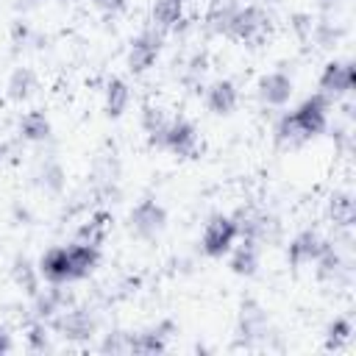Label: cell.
<instances>
[{"mask_svg":"<svg viewBox=\"0 0 356 356\" xmlns=\"http://www.w3.org/2000/svg\"><path fill=\"white\" fill-rule=\"evenodd\" d=\"M236 8H239V6H236L234 0H214V3H211V11H209V22H211V28L220 31V33H228Z\"/></svg>","mask_w":356,"mask_h":356,"instance_id":"obj_26","label":"cell"},{"mask_svg":"<svg viewBox=\"0 0 356 356\" xmlns=\"http://www.w3.org/2000/svg\"><path fill=\"white\" fill-rule=\"evenodd\" d=\"M206 103L214 114H231L236 106V86L231 81H214L206 92Z\"/></svg>","mask_w":356,"mask_h":356,"instance_id":"obj_18","label":"cell"},{"mask_svg":"<svg viewBox=\"0 0 356 356\" xmlns=\"http://www.w3.org/2000/svg\"><path fill=\"white\" fill-rule=\"evenodd\" d=\"M97 245H86V242H75L67 248V261H70V275L72 278H83L97 267Z\"/></svg>","mask_w":356,"mask_h":356,"instance_id":"obj_13","label":"cell"},{"mask_svg":"<svg viewBox=\"0 0 356 356\" xmlns=\"http://www.w3.org/2000/svg\"><path fill=\"white\" fill-rule=\"evenodd\" d=\"M67 303H70V295L61 289V284H53L50 289H44V292H36V300H33V314H36V320H53L61 309H67Z\"/></svg>","mask_w":356,"mask_h":356,"instance_id":"obj_14","label":"cell"},{"mask_svg":"<svg viewBox=\"0 0 356 356\" xmlns=\"http://www.w3.org/2000/svg\"><path fill=\"white\" fill-rule=\"evenodd\" d=\"M259 267V242L253 239H242V245L234 250L231 256V270L236 275H253Z\"/></svg>","mask_w":356,"mask_h":356,"instance_id":"obj_20","label":"cell"},{"mask_svg":"<svg viewBox=\"0 0 356 356\" xmlns=\"http://www.w3.org/2000/svg\"><path fill=\"white\" fill-rule=\"evenodd\" d=\"M350 334H353L350 320H345V317L334 320V323L328 325V348H339L342 342H348V339H350Z\"/></svg>","mask_w":356,"mask_h":356,"instance_id":"obj_31","label":"cell"},{"mask_svg":"<svg viewBox=\"0 0 356 356\" xmlns=\"http://www.w3.org/2000/svg\"><path fill=\"white\" fill-rule=\"evenodd\" d=\"M28 345H31V350H47V348H50L47 331H44V323H42V320L28 328Z\"/></svg>","mask_w":356,"mask_h":356,"instance_id":"obj_34","label":"cell"},{"mask_svg":"<svg viewBox=\"0 0 356 356\" xmlns=\"http://www.w3.org/2000/svg\"><path fill=\"white\" fill-rule=\"evenodd\" d=\"M267 337H270V323H267L264 309L253 300H245L242 312H239V339H242V345L256 348V345L267 342Z\"/></svg>","mask_w":356,"mask_h":356,"instance_id":"obj_3","label":"cell"},{"mask_svg":"<svg viewBox=\"0 0 356 356\" xmlns=\"http://www.w3.org/2000/svg\"><path fill=\"white\" fill-rule=\"evenodd\" d=\"M100 350H106V353H131V334H125V331L108 334L106 342L100 345Z\"/></svg>","mask_w":356,"mask_h":356,"instance_id":"obj_32","label":"cell"},{"mask_svg":"<svg viewBox=\"0 0 356 356\" xmlns=\"http://www.w3.org/2000/svg\"><path fill=\"white\" fill-rule=\"evenodd\" d=\"M228 33L236 39H245V42H259L267 33V14L256 6H245V8L239 6L234 19H231Z\"/></svg>","mask_w":356,"mask_h":356,"instance_id":"obj_5","label":"cell"},{"mask_svg":"<svg viewBox=\"0 0 356 356\" xmlns=\"http://www.w3.org/2000/svg\"><path fill=\"white\" fill-rule=\"evenodd\" d=\"M275 139L284 145V147H300L303 142H309L312 136L303 131V125L295 120V114H286L281 117L278 128H275Z\"/></svg>","mask_w":356,"mask_h":356,"instance_id":"obj_22","label":"cell"},{"mask_svg":"<svg viewBox=\"0 0 356 356\" xmlns=\"http://www.w3.org/2000/svg\"><path fill=\"white\" fill-rule=\"evenodd\" d=\"M103 234H106V214H97V217H92V220L78 231V242L100 245V242H103Z\"/></svg>","mask_w":356,"mask_h":356,"instance_id":"obj_29","label":"cell"},{"mask_svg":"<svg viewBox=\"0 0 356 356\" xmlns=\"http://www.w3.org/2000/svg\"><path fill=\"white\" fill-rule=\"evenodd\" d=\"M39 273H42L50 284L72 281V275H70V261H67V248H50V250L42 256Z\"/></svg>","mask_w":356,"mask_h":356,"instance_id":"obj_15","label":"cell"},{"mask_svg":"<svg viewBox=\"0 0 356 356\" xmlns=\"http://www.w3.org/2000/svg\"><path fill=\"white\" fill-rule=\"evenodd\" d=\"M128 100H131V92H128L125 81H120V78L108 81V86H106V111H108L111 117H120V114L125 111Z\"/></svg>","mask_w":356,"mask_h":356,"instance_id":"obj_25","label":"cell"},{"mask_svg":"<svg viewBox=\"0 0 356 356\" xmlns=\"http://www.w3.org/2000/svg\"><path fill=\"white\" fill-rule=\"evenodd\" d=\"M292 114H295V120L303 125V131H306L309 136H317V134L325 128V122H328V97L317 92V95L306 97Z\"/></svg>","mask_w":356,"mask_h":356,"instance_id":"obj_7","label":"cell"},{"mask_svg":"<svg viewBox=\"0 0 356 356\" xmlns=\"http://www.w3.org/2000/svg\"><path fill=\"white\" fill-rule=\"evenodd\" d=\"M142 128L147 131V136H150L153 145H161L164 142V134L170 128V117L159 106H145V111H142Z\"/></svg>","mask_w":356,"mask_h":356,"instance_id":"obj_21","label":"cell"},{"mask_svg":"<svg viewBox=\"0 0 356 356\" xmlns=\"http://www.w3.org/2000/svg\"><path fill=\"white\" fill-rule=\"evenodd\" d=\"M259 97L267 106H284L292 97V78L286 72H270L259 83Z\"/></svg>","mask_w":356,"mask_h":356,"instance_id":"obj_12","label":"cell"},{"mask_svg":"<svg viewBox=\"0 0 356 356\" xmlns=\"http://www.w3.org/2000/svg\"><path fill=\"white\" fill-rule=\"evenodd\" d=\"M117 175H120V164H117L114 156H100V159H95L92 172H89V178H92V189L100 192V195L111 192V186L117 184Z\"/></svg>","mask_w":356,"mask_h":356,"instance_id":"obj_17","label":"cell"},{"mask_svg":"<svg viewBox=\"0 0 356 356\" xmlns=\"http://www.w3.org/2000/svg\"><path fill=\"white\" fill-rule=\"evenodd\" d=\"M164 222H167V211L161 203H156L153 197H145L134 206L131 211V231L139 236V239H153L156 234L164 231Z\"/></svg>","mask_w":356,"mask_h":356,"instance_id":"obj_1","label":"cell"},{"mask_svg":"<svg viewBox=\"0 0 356 356\" xmlns=\"http://www.w3.org/2000/svg\"><path fill=\"white\" fill-rule=\"evenodd\" d=\"M339 28H334L331 22H317L314 25V31H312V36H314V42L320 44V47H331L337 39H339Z\"/></svg>","mask_w":356,"mask_h":356,"instance_id":"obj_33","label":"cell"},{"mask_svg":"<svg viewBox=\"0 0 356 356\" xmlns=\"http://www.w3.org/2000/svg\"><path fill=\"white\" fill-rule=\"evenodd\" d=\"M19 131L28 142H44L50 136V122L42 111H28L22 120H19Z\"/></svg>","mask_w":356,"mask_h":356,"instance_id":"obj_24","label":"cell"},{"mask_svg":"<svg viewBox=\"0 0 356 356\" xmlns=\"http://www.w3.org/2000/svg\"><path fill=\"white\" fill-rule=\"evenodd\" d=\"M317 273H320V278H328V281H339V278H348L350 275V264L342 259V253L328 242L325 248H323V253L317 256Z\"/></svg>","mask_w":356,"mask_h":356,"instance_id":"obj_16","label":"cell"},{"mask_svg":"<svg viewBox=\"0 0 356 356\" xmlns=\"http://www.w3.org/2000/svg\"><path fill=\"white\" fill-rule=\"evenodd\" d=\"M53 328L67 339L83 342V339H92V334L97 328V317L89 309H61L53 317Z\"/></svg>","mask_w":356,"mask_h":356,"instance_id":"obj_2","label":"cell"},{"mask_svg":"<svg viewBox=\"0 0 356 356\" xmlns=\"http://www.w3.org/2000/svg\"><path fill=\"white\" fill-rule=\"evenodd\" d=\"M11 273H14V281L25 289V292H31V295H36V267L28 261V259H22V256H17L14 259V267H11Z\"/></svg>","mask_w":356,"mask_h":356,"instance_id":"obj_28","label":"cell"},{"mask_svg":"<svg viewBox=\"0 0 356 356\" xmlns=\"http://www.w3.org/2000/svg\"><path fill=\"white\" fill-rule=\"evenodd\" d=\"M325 245H328V242H325L317 231H300V234L289 242L286 256H289V261H292L295 267H303V264L317 261V256L323 253V248H325Z\"/></svg>","mask_w":356,"mask_h":356,"instance_id":"obj_10","label":"cell"},{"mask_svg":"<svg viewBox=\"0 0 356 356\" xmlns=\"http://www.w3.org/2000/svg\"><path fill=\"white\" fill-rule=\"evenodd\" d=\"M353 89V67L350 61H331L320 75V95L339 97Z\"/></svg>","mask_w":356,"mask_h":356,"instance_id":"obj_9","label":"cell"},{"mask_svg":"<svg viewBox=\"0 0 356 356\" xmlns=\"http://www.w3.org/2000/svg\"><path fill=\"white\" fill-rule=\"evenodd\" d=\"M6 89H8V97H11V100H28V97L33 95V89H36V75H33L28 67H17V70L11 72Z\"/></svg>","mask_w":356,"mask_h":356,"instance_id":"obj_23","label":"cell"},{"mask_svg":"<svg viewBox=\"0 0 356 356\" xmlns=\"http://www.w3.org/2000/svg\"><path fill=\"white\" fill-rule=\"evenodd\" d=\"M6 350H11V337L0 328V353H6Z\"/></svg>","mask_w":356,"mask_h":356,"instance_id":"obj_36","label":"cell"},{"mask_svg":"<svg viewBox=\"0 0 356 356\" xmlns=\"http://www.w3.org/2000/svg\"><path fill=\"white\" fill-rule=\"evenodd\" d=\"M236 236H239L236 220L217 214V217H211V220L206 222V228H203V242H200V245H203V253H209V256H222L225 250H231V245H234Z\"/></svg>","mask_w":356,"mask_h":356,"instance_id":"obj_4","label":"cell"},{"mask_svg":"<svg viewBox=\"0 0 356 356\" xmlns=\"http://www.w3.org/2000/svg\"><path fill=\"white\" fill-rule=\"evenodd\" d=\"M184 0H156L153 6V19L159 22V28H172L181 22V14H184Z\"/></svg>","mask_w":356,"mask_h":356,"instance_id":"obj_27","label":"cell"},{"mask_svg":"<svg viewBox=\"0 0 356 356\" xmlns=\"http://www.w3.org/2000/svg\"><path fill=\"white\" fill-rule=\"evenodd\" d=\"M325 3H331V0H325Z\"/></svg>","mask_w":356,"mask_h":356,"instance_id":"obj_38","label":"cell"},{"mask_svg":"<svg viewBox=\"0 0 356 356\" xmlns=\"http://www.w3.org/2000/svg\"><path fill=\"white\" fill-rule=\"evenodd\" d=\"M331 217L339 225H350V220H353V200H350V195L342 192V195L331 197Z\"/></svg>","mask_w":356,"mask_h":356,"instance_id":"obj_30","label":"cell"},{"mask_svg":"<svg viewBox=\"0 0 356 356\" xmlns=\"http://www.w3.org/2000/svg\"><path fill=\"white\" fill-rule=\"evenodd\" d=\"M97 8H103V11H117V8H122V0H92Z\"/></svg>","mask_w":356,"mask_h":356,"instance_id":"obj_35","label":"cell"},{"mask_svg":"<svg viewBox=\"0 0 356 356\" xmlns=\"http://www.w3.org/2000/svg\"><path fill=\"white\" fill-rule=\"evenodd\" d=\"M64 181H67L64 167H61L56 159H44V161L36 167V184H39L44 192L58 195V192L64 189Z\"/></svg>","mask_w":356,"mask_h":356,"instance_id":"obj_19","label":"cell"},{"mask_svg":"<svg viewBox=\"0 0 356 356\" xmlns=\"http://www.w3.org/2000/svg\"><path fill=\"white\" fill-rule=\"evenodd\" d=\"M161 50V36L156 31H145L131 42V53H128V64L134 72H145L147 67L156 64Z\"/></svg>","mask_w":356,"mask_h":356,"instance_id":"obj_8","label":"cell"},{"mask_svg":"<svg viewBox=\"0 0 356 356\" xmlns=\"http://www.w3.org/2000/svg\"><path fill=\"white\" fill-rule=\"evenodd\" d=\"M172 334V323L164 320L142 334H131V353H159L167 348V339Z\"/></svg>","mask_w":356,"mask_h":356,"instance_id":"obj_11","label":"cell"},{"mask_svg":"<svg viewBox=\"0 0 356 356\" xmlns=\"http://www.w3.org/2000/svg\"><path fill=\"white\" fill-rule=\"evenodd\" d=\"M3 156H6V145H0V159H3Z\"/></svg>","mask_w":356,"mask_h":356,"instance_id":"obj_37","label":"cell"},{"mask_svg":"<svg viewBox=\"0 0 356 356\" xmlns=\"http://www.w3.org/2000/svg\"><path fill=\"white\" fill-rule=\"evenodd\" d=\"M161 147H167V150H172L178 156L192 159V156L200 153V139H197V131L192 128V122H186V120L178 117V120H170V128L164 134Z\"/></svg>","mask_w":356,"mask_h":356,"instance_id":"obj_6","label":"cell"}]
</instances>
